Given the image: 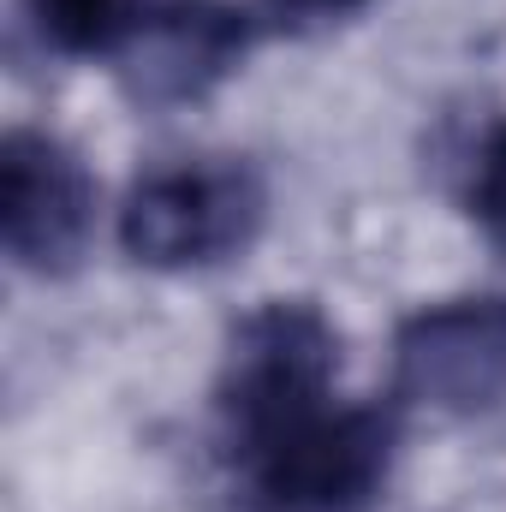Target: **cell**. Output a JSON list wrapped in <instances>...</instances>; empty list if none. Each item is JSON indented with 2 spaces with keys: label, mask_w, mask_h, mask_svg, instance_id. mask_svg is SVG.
Here are the masks:
<instances>
[{
  "label": "cell",
  "mask_w": 506,
  "mask_h": 512,
  "mask_svg": "<svg viewBox=\"0 0 506 512\" xmlns=\"http://www.w3.org/2000/svg\"><path fill=\"white\" fill-rule=\"evenodd\" d=\"M340 328L310 298H262L227 334L215 370V417L227 453H251L268 435L334 405Z\"/></svg>",
  "instance_id": "cell-1"
},
{
  "label": "cell",
  "mask_w": 506,
  "mask_h": 512,
  "mask_svg": "<svg viewBox=\"0 0 506 512\" xmlns=\"http://www.w3.org/2000/svg\"><path fill=\"white\" fill-rule=\"evenodd\" d=\"M399 423L387 405H322L316 417L233 453L245 512H364L387 483Z\"/></svg>",
  "instance_id": "cell-2"
},
{
  "label": "cell",
  "mask_w": 506,
  "mask_h": 512,
  "mask_svg": "<svg viewBox=\"0 0 506 512\" xmlns=\"http://www.w3.org/2000/svg\"><path fill=\"white\" fill-rule=\"evenodd\" d=\"M262 221H268V191L251 161L203 155V161L155 167L131 185L120 209V245L143 268L185 274L251 251Z\"/></svg>",
  "instance_id": "cell-3"
},
{
  "label": "cell",
  "mask_w": 506,
  "mask_h": 512,
  "mask_svg": "<svg viewBox=\"0 0 506 512\" xmlns=\"http://www.w3.org/2000/svg\"><path fill=\"white\" fill-rule=\"evenodd\" d=\"M96 227V179L54 131L12 126L0 143V239L30 274H66Z\"/></svg>",
  "instance_id": "cell-4"
},
{
  "label": "cell",
  "mask_w": 506,
  "mask_h": 512,
  "mask_svg": "<svg viewBox=\"0 0 506 512\" xmlns=\"http://www.w3.org/2000/svg\"><path fill=\"white\" fill-rule=\"evenodd\" d=\"M393 387L429 411H489L506 399V292L423 304L393 328Z\"/></svg>",
  "instance_id": "cell-5"
},
{
  "label": "cell",
  "mask_w": 506,
  "mask_h": 512,
  "mask_svg": "<svg viewBox=\"0 0 506 512\" xmlns=\"http://www.w3.org/2000/svg\"><path fill=\"white\" fill-rule=\"evenodd\" d=\"M251 36H256L251 12L233 6V0H167V6H149L137 36L120 48L126 90L143 108L203 102L215 84H227L245 66Z\"/></svg>",
  "instance_id": "cell-6"
},
{
  "label": "cell",
  "mask_w": 506,
  "mask_h": 512,
  "mask_svg": "<svg viewBox=\"0 0 506 512\" xmlns=\"http://www.w3.org/2000/svg\"><path fill=\"white\" fill-rule=\"evenodd\" d=\"M24 12L54 54L96 60V54H120L137 36L149 0H24Z\"/></svg>",
  "instance_id": "cell-7"
},
{
  "label": "cell",
  "mask_w": 506,
  "mask_h": 512,
  "mask_svg": "<svg viewBox=\"0 0 506 512\" xmlns=\"http://www.w3.org/2000/svg\"><path fill=\"white\" fill-rule=\"evenodd\" d=\"M471 221L483 227L489 245L506 251V126L483 137V155H477V173H471Z\"/></svg>",
  "instance_id": "cell-8"
},
{
  "label": "cell",
  "mask_w": 506,
  "mask_h": 512,
  "mask_svg": "<svg viewBox=\"0 0 506 512\" xmlns=\"http://www.w3.org/2000/svg\"><path fill=\"white\" fill-rule=\"evenodd\" d=\"M370 0H268V12L286 24V30H322V24H340V18H358Z\"/></svg>",
  "instance_id": "cell-9"
}]
</instances>
